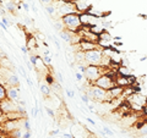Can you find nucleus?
Masks as SVG:
<instances>
[{"instance_id":"f257e3e1","label":"nucleus","mask_w":147,"mask_h":138,"mask_svg":"<svg viewBox=\"0 0 147 138\" xmlns=\"http://www.w3.org/2000/svg\"><path fill=\"white\" fill-rule=\"evenodd\" d=\"M61 21L64 23V28L66 31L71 32V33H80V31L82 29V23L80 20V13H70V15H65L61 17Z\"/></svg>"},{"instance_id":"f03ea898","label":"nucleus","mask_w":147,"mask_h":138,"mask_svg":"<svg viewBox=\"0 0 147 138\" xmlns=\"http://www.w3.org/2000/svg\"><path fill=\"white\" fill-rule=\"evenodd\" d=\"M86 94L90 96V99H94L97 102H112L109 92L96 84H90V87L87 88Z\"/></svg>"},{"instance_id":"7ed1b4c3","label":"nucleus","mask_w":147,"mask_h":138,"mask_svg":"<svg viewBox=\"0 0 147 138\" xmlns=\"http://www.w3.org/2000/svg\"><path fill=\"white\" fill-rule=\"evenodd\" d=\"M103 49L97 48L94 50H90V52L85 53V62L87 65H94V66H100L103 59Z\"/></svg>"},{"instance_id":"20e7f679","label":"nucleus","mask_w":147,"mask_h":138,"mask_svg":"<svg viewBox=\"0 0 147 138\" xmlns=\"http://www.w3.org/2000/svg\"><path fill=\"white\" fill-rule=\"evenodd\" d=\"M117 76H113L112 72L107 71L105 73H103V75L100 76L93 84L98 86V87H100V88H103V89L109 90V89H112V88H114V87L117 86V83H115V77Z\"/></svg>"},{"instance_id":"39448f33","label":"nucleus","mask_w":147,"mask_h":138,"mask_svg":"<svg viewBox=\"0 0 147 138\" xmlns=\"http://www.w3.org/2000/svg\"><path fill=\"white\" fill-rule=\"evenodd\" d=\"M103 73H105L104 67H102V66H94V65H87L84 76H85L86 80L88 81V83L93 84L94 82L103 75Z\"/></svg>"},{"instance_id":"423d86ee","label":"nucleus","mask_w":147,"mask_h":138,"mask_svg":"<svg viewBox=\"0 0 147 138\" xmlns=\"http://www.w3.org/2000/svg\"><path fill=\"white\" fill-rule=\"evenodd\" d=\"M126 100L130 105H137V107L145 108L147 105V94H142V93H132L131 95H129Z\"/></svg>"},{"instance_id":"0eeeda50","label":"nucleus","mask_w":147,"mask_h":138,"mask_svg":"<svg viewBox=\"0 0 147 138\" xmlns=\"http://www.w3.org/2000/svg\"><path fill=\"white\" fill-rule=\"evenodd\" d=\"M72 1H74V5L76 7V11L79 13L87 12L92 7L91 0H72Z\"/></svg>"},{"instance_id":"6e6552de","label":"nucleus","mask_w":147,"mask_h":138,"mask_svg":"<svg viewBox=\"0 0 147 138\" xmlns=\"http://www.w3.org/2000/svg\"><path fill=\"white\" fill-rule=\"evenodd\" d=\"M16 108H17V105H15V102H12V100L7 99V98L4 99L3 102H0V109L5 114L16 113Z\"/></svg>"},{"instance_id":"1a4fd4ad","label":"nucleus","mask_w":147,"mask_h":138,"mask_svg":"<svg viewBox=\"0 0 147 138\" xmlns=\"http://www.w3.org/2000/svg\"><path fill=\"white\" fill-rule=\"evenodd\" d=\"M77 48H79V50H81V52H90V50H94L99 48L98 47V43H94V42H90V40H86V39H81V42L77 44Z\"/></svg>"},{"instance_id":"9d476101","label":"nucleus","mask_w":147,"mask_h":138,"mask_svg":"<svg viewBox=\"0 0 147 138\" xmlns=\"http://www.w3.org/2000/svg\"><path fill=\"white\" fill-rule=\"evenodd\" d=\"M6 98L15 103L20 102V89L17 87H6Z\"/></svg>"},{"instance_id":"9b49d317","label":"nucleus","mask_w":147,"mask_h":138,"mask_svg":"<svg viewBox=\"0 0 147 138\" xmlns=\"http://www.w3.org/2000/svg\"><path fill=\"white\" fill-rule=\"evenodd\" d=\"M108 92H109L110 99H112V102H113V100H115V99L121 98L123 94H124V88H121V87H119V86H115L114 88L109 89Z\"/></svg>"},{"instance_id":"f8f14e48","label":"nucleus","mask_w":147,"mask_h":138,"mask_svg":"<svg viewBox=\"0 0 147 138\" xmlns=\"http://www.w3.org/2000/svg\"><path fill=\"white\" fill-rule=\"evenodd\" d=\"M18 84H20V81H18V77L15 73H11L6 78V87H17Z\"/></svg>"},{"instance_id":"ddd939ff","label":"nucleus","mask_w":147,"mask_h":138,"mask_svg":"<svg viewBox=\"0 0 147 138\" xmlns=\"http://www.w3.org/2000/svg\"><path fill=\"white\" fill-rule=\"evenodd\" d=\"M72 34H74V33H71V32H69V31H66V29L59 32V36H60V38L64 39V40H65V42H67V43H71V42H72Z\"/></svg>"},{"instance_id":"4468645a","label":"nucleus","mask_w":147,"mask_h":138,"mask_svg":"<svg viewBox=\"0 0 147 138\" xmlns=\"http://www.w3.org/2000/svg\"><path fill=\"white\" fill-rule=\"evenodd\" d=\"M36 45H37V39H36V37L33 36H31L27 38L26 40V47L28 50H32V49H36Z\"/></svg>"},{"instance_id":"2eb2a0df","label":"nucleus","mask_w":147,"mask_h":138,"mask_svg":"<svg viewBox=\"0 0 147 138\" xmlns=\"http://www.w3.org/2000/svg\"><path fill=\"white\" fill-rule=\"evenodd\" d=\"M4 127H6V130L7 131H10L12 132L13 130H16V121L15 120H7L5 123H4Z\"/></svg>"},{"instance_id":"dca6fc26","label":"nucleus","mask_w":147,"mask_h":138,"mask_svg":"<svg viewBox=\"0 0 147 138\" xmlns=\"http://www.w3.org/2000/svg\"><path fill=\"white\" fill-rule=\"evenodd\" d=\"M39 89H40V93H42L43 95L45 96H48L50 94V87L48 84H45V83H40L39 84Z\"/></svg>"},{"instance_id":"f3484780","label":"nucleus","mask_w":147,"mask_h":138,"mask_svg":"<svg viewBox=\"0 0 147 138\" xmlns=\"http://www.w3.org/2000/svg\"><path fill=\"white\" fill-rule=\"evenodd\" d=\"M24 131H22V128H20V127H17L16 130H13L12 132H11V137L12 138H24Z\"/></svg>"},{"instance_id":"a211bd4d","label":"nucleus","mask_w":147,"mask_h":138,"mask_svg":"<svg viewBox=\"0 0 147 138\" xmlns=\"http://www.w3.org/2000/svg\"><path fill=\"white\" fill-rule=\"evenodd\" d=\"M5 7H6L7 11H10L11 13H13V12H15V9L17 7L16 6V1H7L5 4Z\"/></svg>"},{"instance_id":"6ab92c4d","label":"nucleus","mask_w":147,"mask_h":138,"mask_svg":"<svg viewBox=\"0 0 147 138\" xmlns=\"http://www.w3.org/2000/svg\"><path fill=\"white\" fill-rule=\"evenodd\" d=\"M6 99V86L0 83V102Z\"/></svg>"},{"instance_id":"aec40b11","label":"nucleus","mask_w":147,"mask_h":138,"mask_svg":"<svg viewBox=\"0 0 147 138\" xmlns=\"http://www.w3.org/2000/svg\"><path fill=\"white\" fill-rule=\"evenodd\" d=\"M54 28H57L59 32H61V31L65 29V28H64V23H63L61 18H60V20H55L54 21Z\"/></svg>"},{"instance_id":"412c9836","label":"nucleus","mask_w":147,"mask_h":138,"mask_svg":"<svg viewBox=\"0 0 147 138\" xmlns=\"http://www.w3.org/2000/svg\"><path fill=\"white\" fill-rule=\"evenodd\" d=\"M45 11L48 12L49 16H54V13L57 12V9H55L54 5H48V6H45Z\"/></svg>"},{"instance_id":"4be33fe9","label":"nucleus","mask_w":147,"mask_h":138,"mask_svg":"<svg viewBox=\"0 0 147 138\" xmlns=\"http://www.w3.org/2000/svg\"><path fill=\"white\" fill-rule=\"evenodd\" d=\"M102 135H103V136H109V137H112V136H114V132L110 130V128H108L107 126H104V127L102 128Z\"/></svg>"},{"instance_id":"5701e85b","label":"nucleus","mask_w":147,"mask_h":138,"mask_svg":"<svg viewBox=\"0 0 147 138\" xmlns=\"http://www.w3.org/2000/svg\"><path fill=\"white\" fill-rule=\"evenodd\" d=\"M137 130H139V135H140L141 137L146 136V135H147V123H145V125H142L140 128H137Z\"/></svg>"},{"instance_id":"b1692460","label":"nucleus","mask_w":147,"mask_h":138,"mask_svg":"<svg viewBox=\"0 0 147 138\" xmlns=\"http://www.w3.org/2000/svg\"><path fill=\"white\" fill-rule=\"evenodd\" d=\"M37 61H38V58H37V55H34V54H30V62L33 65L34 67H37Z\"/></svg>"},{"instance_id":"393cba45","label":"nucleus","mask_w":147,"mask_h":138,"mask_svg":"<svg viewBox=\"0 0 147 138\" xmlns=\"http://www.w3.org/2000/svg\"><path fill=\"white\" fill-rule=\"evenodd\" d=\"M45 82H47V84H54L55 83V81H54V77L50 75V73H47L45 75Z\"/></svg>"},{"instance_id":"a878e982","label":"nucleus","mask_w":147,"mask_h":138,"mask_svg":"<svg viewBox=\"0 0 147 138\" xmlns=\"http://www.w3.org/2000/svg\"><path fill=\"white\" fill-rule=\"evenodd\" d=\"M100 25H102L105 29H108V28H110V27H113V26H114V25H113V22H110V21H108V20L100 21Z\"/></svg>"},{"instance_id":"bb28decb","label":"nucleus","mask_w":147,"mask_h":138,"mask_svg":"<svg viewBox=\"0 0 147 138\" xmlns=\"http://www.w3.org/2000/svg\"><path fill=\"white\" fill-rule=\"evenodd\" d=\"M24 128L25 131H31V122L27 117H25V121H24Z\"/></svg>"},{"instance_id":"cd10ccee","label":"nucleus","mask_w":147,"mask_h":138,"mask_svg":"<svg viewBox=\"0 0 147 138\" xmlns=\"http://www.w3.org/2000/svg\"><path fill=\"white\" fill-rule=\"evenodd\" d=\"M81 100L84 102L86 105H90V96L87 95L86 93L85 94H81Z\"/></svg>"},{"instance_id":"c85d7f7f","label":"nucleus","mask_w":147,"mask_h":138,"mask_svg":"<svg viewBox=\"0 0 147 138\" xmlns=\"http://www.w3.org/2000/svg\"><path fill=\"white\" fill-rule=\"evenodd\" d=\"M43 62H44V65H50V64H52V58H50L49 55H44L43 56Z\"/></svg>"},{"instance_id":"c756f323","label":"nucleus","mask_w":147,"mask_h":138,"mask_svg":"<svg viewBox=\"0 0 147 138\" xmlns=\"http://www.w3.org/2000/svg\"><path fill=\"white\" fill-rule=\"evenodd\" d=\"M40 3H42L43 5H45V6H48V5H53L54 0H40Z\"/></svg>"},{"instance_id":"7c9ffc66","label":"nucleus","mask_w":147,"mask_h":138,"mask_svg":"<svg viewBox=\"0 0 147 138\" xmlns=\"http://www.w3.org/2000/svg\"><path fill=\"white\" fill-rule=\"evenodd\" d=\"M38 113H39V108L36 105V107H34L33 109H32V115H33V116H34V119L37 117V115H38Z\"/></svg>"},{"instance_id":"2f4dec72","label":"nucleus","mask_w":147,"mask_h":138,"mask_svg":"<svg viewBox=\"0 0 147 138\" xmlns=\"http://www.w3.org/2000/svg\"><path fill=\"white\" fill-rule=\"evenodd\" d=\"M1 22H3V23H4V25H5L6 27H10V26H11V22H10V21H9V20H7V18H6V17H3V18H1Z\"/></svg>"},{"instance_id":"473e14b6","label":"nucleus","mask_w":147,"mask_h":138,"mask_svg":"<svg viewBox=\"0 0 147 138\" xmlns=\"http://www.w3.org/2000/svg\"><path fill=\"white\" fill-rule=\"evenodd\" d=\"M24 20H25V23H26V25H31V26L34 25V21L31 20V18H28V17H25Z\"/></svg>"},{"instance_id":"72a5a7b5","label":"nucleus","mask_w":147,"mask_h":138,"mask_svg":"<svg viewBox=\"0 0 147 138\" xmlns=\"http://www.w3.org/2000/svg\"><path fill=\"white\" fill-rule=\"evenodd\" d=\"M66 94H67L69 98H74V96H75V92L71 90V89H66Z\"/></svg>"},{"instance_id":"f704fd0d","label":"nucleus","mask_w":147,"mask_h":138,"mask_svg":"<svg viewBox=\"0 0 147 138\" xmlns=\"http://www.w3.org/2000/svg\"><path fill=\"white\" fill-rule=\"evenodd\" d=\"M75 77L77 78V81H82V78H84L85 76L82 75L81 72H76V73H75Z\"/></svg>"},{"instance_id":"c9c22d12","label":"nucleus","mask_w":147,"mask_h":138,"mask_svg":"<svg viewBox=\"0 0 147 138\" xmlns=\"http://www.w3.org/2000/svg\"><path fill=\"white\" fill-rule=\"evenodd\" d=\"M0 16H1V18L6 17V11H5V9L4 7H0Z\"/></svg>"},{"instance_id":"e433bc0d","label":"nucleus","mask_w":147,"mask_h":138,"mask_svg":"<svg viewBox=\"0 0 147 138\" xmlns=\"http://www.w3.org/2000/svg\"><path fill=\"white\" fill-rule=\"evenodd\" d=\"M22 7H24V10H25V11H27V12L30 11V5H28L27 3H22Z\"/></svg>"},{"instance_id":"4c0bfd02","label":"nucleus","mask_w":147,"mask_h":138,"mask_svg":"<svg viewBox=\"0 0 147 138\" xmlns=\"http://www.w3.org/2000/svg\"><path fill=\"white\" fill-rule=\"evenodd\" d=\"M45 110H47V114L49 115V116H50V117H54V111H53V110H52V109H50V108H47V109H45Z\"/></svg>"},{"instance_id":"58836bf2","label":"nucleus","mask_w":147,"mask_h":138,"mask_svg":"<svg viewBox=\"0 0 147 138\" xmlns=\"http://www.w3.org/2000/svg\"><path fill=\"white\" fill-rule=\"evenodd\" d=\"M31 136H32L31 131H25V133H24V138H31Z\"/></svg>"},{"instance_id":"ea45409f","label":"nucleus","mask_w":147,"mask_h":138,"mask_svg":"<svg viewBox=\"0 0 147 138\" xmlns=\"http://www.w3.org/2000/svg\"><path fill=\"white\" fill-rule=\"evenodd\" d=\"M26 81H27V83H28V86H30V88H32V87H33V83H32L31 78H30V77H27V78H26Z\"/></svg>"},{"instance_id":"a19ab883","label":"nucleus","mask_w":147,"mask_h":138,"mask_svg":"<svg viewBox=\"0 0 147 138\" xmlns=\"http://www.w3.org/2000/svg\"><path fill=\"white\" fill-rule=\"evenodd\" d=\"M21 52L24 53V55H26L27 53H28V49H27V47H21Z\"/></svg>"},{"instance_id":"79ce46f5","label":"nucleus","mask_w":147,"mask_h":138,"mask_svg":"<svg viewBox=\"0 0 147 138\" xmlns=\"http://www.w3.org/2000/svg\"><path fill=\"white\" fill-rule=\"evenodd\" d=\"M86 120H87V121H88V122L91 123V125H92V126H96V122H94L93 120H92V119H90V117H86Z\"/></svg>"},{"instance_id":"37998d69","label":"nucleus","mask_w":147,"mask_h":138,"mask_svg":"<svg viewBox=\"0 0 147 138\" xmlns=\"http://www.w3.org/2000/svg\"><path fill=\"white\" fill-rule=\"evenodd\" d=\"M123 38L121 37H119V36H117V37H113V40H115V42H120Z\"/></svg>"},{"instance_id":"c03bdc74","label":"nucleus","mask_w":147,"mask_h":138,"mask_svg":"<svg viewBox=\"0 0 147 138\" xmlns=\"http://www.w3.org/2000/svg\"><path fill=\"white\" fill-rule=\"evenodd\" d=\"M0 27H1V28H3L4 31H7V27H6L5 25H4V23H3V22H1V21H0Z\"/></svg>"},{"instance_id":"a18cd8bd","label":"nucleus","mask_w":147,"mask_h":138,"mask_svg":"<svg viewBox=\"0 0 147 138\" xmlns=\"http://www.w3.org/2000/svg\"><path fill=\"white\" fill-rule=\"evenodd\" d=\"M18 104L21 105V107H24V108H26V102L25 100H20V102H18Z\"/></svg>"},{"instance_id":"49530a36","label":"nucleus","mask_w":147,"mask_h":138,"mask_svg":"<svg viewBox=\"0 0 147 138\" xmlns=\"http://www.w3.org/2000/svg\"><path fill=\"white\" fill-rule=\"evenodd\" d=\"M59 132H60L59 130H54V131H52V133H50V135H52V136H54V135H58Z\"/></svg>"},{"instance_id":"de8ad7c7","label":"nucleus","mask_w":147,"mask_h":138,"mask_svg":"<svg viewBox=\"0 0 147 138\" xmlns=\"http://www.w3.org/2000/svg\"><path fill=\"white\" fill-rule=\"evenodd\" d=\"M57 77H58V80H59V81H63V76H61V73H57Z\"/></svg>"},{"instance_id":"09e8293b","label":"nucleus","mask_w":147,"mask_h":138,"mask_svg":"<svg viewBox=\"0 0 147 138\" xmlns=\"http://www.w3.org/2000/svg\"><path fill=\"white\" fill-rule=\"evenodd\" d=\"M32 10L34 11V13H37V7L34 6V4H32Z\"/></svg>"},{"instance_id":"8fccbe9b","label":"nucleus","mask_w":147,"mask_h":138,"mask_svg":"<svg viewBox=\"0 0 147 138\" xmlns=\"http://www.w3.org/2000/svg\"><path fill=\"white\" fill-rule=\"evenodd\" d=\"M4 115H5V113H4V111H3V110H1V109H0V119H1V117L4 116Z\"/></svg>"},{"instance_id":"3c124183","label":"nucleus","mask_w":147,"mask_h":138,"mask_svg":"<svg viewBox=\"0 0 147 138\" xmlns=\"http://www.w3.org/2000/svg\"><path fill=\"white\" fill-rule=\"evenodd\" d=\"M44 55H49V49H45L44 50Z\"/></svg>"},{"instance_id":"603ef678","label":"nucleus","mask_w":147,"mask_h":138,"mask_svg":"<svg viewBox=\"0 0 147 138\" xmlns=\"http://www.w3.org/2000/svg\"><path fill=\"white\" fill-rule=\"evenodd\" d=\"M54 1H57V3H63V1H66V0H54Z\"/></svg>"},{"instance_id":"864d4df0","label":"nucleus","mask_w":147,"mask_h":138,"mask_svg":"<svg viewBox=\"0 0 147 138\" xmlns=\"http://www.w3.org/2000/svg\"><path fill=\"white\" fill-rule=\"evenodd\" d=\"M141 138H147V135H146V136H144V137H141Z\"/></svg>"},{"instance_id":"5fc2aeb1","label":"nucleus","mask_w":147,"mask_h":138,"mask_svg":"<svg viewBox=\"0 0 147 138\" xmlns=\"http://www.w3.org/2000/svg\"><path fill=\"white\" fill-rule=\"evenodd\" d=\"M0 5H1V1H0Z\"/></svg>"},{"instance_id":"6e6d98bb","label":"nucleus","mask_w":147,"mask_h":138,"mask_svg":"<svg viewBox=\"0 0 147 138\" xmlns=\"http://www.w3.org/2000/svg\"><path fill=\"white\" fill-rule=\"evenodd\" d=\"M63 138H64V137H63Z\"/></svg>"}]
</instances>
